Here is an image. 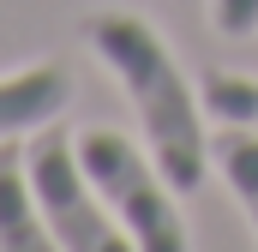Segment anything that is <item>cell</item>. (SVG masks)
Listing matches in <instances>:
<instances>
[{
	"label": "cell",
	"instance_id": "8992f818",
	"mask_svg": "<svg viewBox=\"0 0 258 252\" xmlns=\"http://www.w3.org/2000/svg\"><path fill=\"white\" fill-rule=\"evenodd\" d=\"M210 162H216L222 186L240 198V210H246V222L258 234V126H222V132H210Z\"/></svg>",
	"mask_w": 258,
	"mask_h": 252
},
{
	"label": "cell",
	"instance_id": "3957f363",
	"mask_svg": "<svg viewBox=\"0 0 258 252\" xmlns=\"http://www.w3.org/2000/svg\"><path fill=\"white\" fill-rule=\"evenodd\" d=\"M24 174H30V192H36V204H42V216H48V228H54V240L66 252H138L132 234L120 228V216L90 186L72 132H60V126L30 132Z\"/></svg>",
	"mask_w": 258,
	"mask_h": 252
},
{
	"label": "cell",
	"instance_id": "ba28073f",
	"mask_svg": "<svg viewBox=\"0 0 258 252\" xmlns=\"http://www.w3.org/2000/svg\"><path fill=\"white\" fill-rule=\"evenodd\" d=\"M210 30L228 42L258 36V0H210Z\"/></svg>",
	"mask_w": 258,
	"mask_h": 252
},
{
	"label": "cell",
	"instance_id": "6da1fadb",
	"mask_svg": "<svg viewBox=\"0 0 258 252\" xmlns=\"http://www.w3.org/2000/svg\"><path fill=\"white\" fill-rule=\"evenodd\" d=\"M78 30H84L90 54L120 78L132 114H138V132H144V150L156 156V168L168 174V186L198 192L204 186V168H210L204 96H198V84H186L174 48L162 42V30L144 12H126V6L84 12Z\"/></svg>",
	"mask_w": 258,
	"mask_h": 252
},
{
	"label": "cell",
	"instance_id": "277c9868",
	"mask_svg": "<svg viewBox=\"0 0 258 252\" xmlns=\"http://www.w3.org/2000/svg\"><path fill=\"white\" fill-rule=\"evenodd\" d=\"M72 102V72L60 60H36L24 72L0 78V138H30L42 126H54Z\"/></svg>",
	"mask_w": 258,
	"mask_h": 252
},
{
	"label": "cell",
	"instance_id": "52a82bcc",
	"mask_svg": "<svg viewBox=\"0 0 258 252\" xmlns=\"http://www.w3.org/2000/svg\"><path fill=\"white\" fill-rule=\"evenodd\" d=\"M204 114H216L222 126H258V78H234V72H204L198 78Z\"/></svg>",
	"mask_w": 258,
	"mask_h": 252
},
{
	"label": "cell",
	"instance_id": "7a4b0ae2",
	"mask_svg": "<svg viewBox=\"0 0 258 252\" xmlns=\"http://www.w3.org/2000/svg\"><path fill=\"white\" fill-rule=\"evenodd\" d=\"M72 144H78V162H84L90 186L120 216V228L132 234L138 252H192L180 192L168 186V174L156 168L150 150H138L114 126H84V132H72Z\"/></svg>",
	"mask_w": 258,
	"mask_h": 252
},
{
	"label": "cell",
	"instance_id": "5b68a950",
	"mask_svg": "<svg viewBox=\"0 0 258 252\" xmlns=\"http://www.w3.org/2000/svg\"><path fill=\"white\" fill-rule=\"evenodd\" d=\"M0 252H66L30 192L24 150L12 138H0Z\"/></svg>",
	"mask_w": 258,
	"mask_h": 252
}]
</instances>
